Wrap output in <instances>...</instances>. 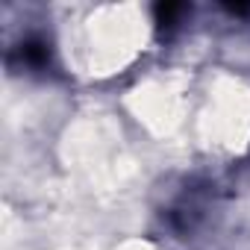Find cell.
Instances as JSON below:
<instances>
[{"mask_svg": "<svg viewBox=\"0 0 250 250\" xmlns=\"http://www.w3.org/2000/svg\"><path fill=\"white\" fill-rule=\"evenodd\" d=\"M50 65V44L42 36H30L9 50V68L15 71H44Z\"/></svg>", "mask_w": 250, "mask_h": 250, "instance_id": "cell-1", "label": "cell"}, {"mask_svg": "<svg viewBox=\"0 0 250 250\" xmlns=\"http://www.w3.org/2000/svg\"><path fill=\"white\" fill-rule=\"evenodd\" d=\"M186 12H188L186 3H156V6H153L156 30H159V33H171V30L180 24V18H183Z\"/></svg>", "mask_w": 250, "mask_h": 250, "instance_id": "cell-2", "label": "cell"}, {"mask_svg": "<svg viewBox=\"0 0 250 250\" xmlns=\"http://www.w3.org/2000/svg\"><path fill=\"white\" fill-rule=\"evenodd\" d=\"M229 15H250V3H224Z\"/></svg>", "mask_w": 250, "mask_h": 250, "instance_id": "cell-3", "label": "cell"}]
</instances>
